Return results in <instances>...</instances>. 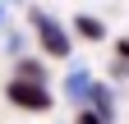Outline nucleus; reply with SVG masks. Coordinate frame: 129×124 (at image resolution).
Masks as SVG:
<instances>
[{
	"mask_svg": "<svg viewBox=\"0 0 129 124\" xmlns=\"http://www.w3.org/2000/svg\"><path fill=\"white\" fill-rule=\"evenodd\" d=\"M9 78H23V83H46V65L42 60H19V69Z\"/></svg>",
	"mask_w": 129,
	"mask_h": 124,
	"instance_id": "39448f33",
	"label": "nucleus"
},
{
	"mask_svg": "<svg viewBox=\"0 0 129 124\" xmlns=\"http://www.w3.org/2000/svg\"><path fill=\"white\" fill-rule=\"evenodd\" d=\"M115 60H124V65H129V37H120V41H115Z\"/></svg>",
	"mask_w": 129,
	"mask_h": 124,
	"instance_id": "6e6552de",
	"label": "nucleus"
},
{
	"mask_svg": "<svg viewBox=\"0 0 129 124\" xmlns=\"http://www.w3.org/2000/svg\"><path fill=\"white\" fill-rule=\"evenodd\" d=\"M28 23H32V32H37V41H42V51L51 55V60H69V32L51 19L46 9H28Z\"/></svg>",
	"mask_w": 129,
	"mask_h": 124,
	"instance_id": "f257e3e1",
	"label": "nucleus"
},
{
	"mask_svg": "<svg viewBox=\"0 0 129 124\" xmlns=\"http://www.w3.org/2000/svg\"><path fill=\"white\" fill-rule=\"evenodd\" d=\"M74 32L83 37V41H102V37H106V28L97 23L92 14H78V19H74Z\"/></svg>",
	"mask_w": 129,
	"mask_h": 124,
	"instance_id": "423d86ee",
	"label": "nucleus"
},
{
	"mask_svg": "<svg viewBox=\"0 0 129 124\" xmlns=\"http://www.w3.org/2000/svg\"><path fill=\"white\" fill-rule=\"evenodd\" d=\"M9 101L19 106V110H32V115H42V110H51V92H46V83H23V78H9Z\"/></svg>",
	"mask_w": 129,
	"mask_h": 124,
	"instance_id": "f03ea898",
	"label": "nucleus"
},
{
	"mask_svg": "<svg viewBox=\"0 0 129 124\" xmlns=\"http://www.w3.org/2000/svg\"><path fill=\"white\" fill-rule=\"evenodd\" d=\"M78 124H111V119H102L97 110H88V106H78Z\"/></svg>",
	"mask_w": 129,
	"mask_h": 124,
	"instance_id": "0eeeda50",
	"label": "nucleus"
},
{
	"mask_svg": "<svg viewBox=\"0 0 129 124\" xmlns=\"http://www.w3.org/2000/svg\"><path fill=\"white\" fill-rule=\"evenodd\" d=\"M83 106H88V110H97L102 119H111V115H115V97H111V87H106V83H92Z\"/></svg>",
	"mask_w": 129,
	"mask_h": 124,
	"instance_id": "7ed1b4c3",
	"label": "nucleus"
},
{
	"mask_svg": "<svg viewBox=\"0 0 129 124\" xmlns=\"http://www.w3.org/2000/svg\"><path fill=\"white\" fill-rule=\"evenodd\" d=\"M0 5H14V0H0Z\"/></svg>",
	"mask_w": 129,
	"mask_h": 124,
	"instance_id": "9d476101",
	"label": "nucleus"
},
{
	"mask_svg": "<svg viewBox=\"0 0 129 124\" xmlns=\"http://www.w3.org/2000/svg\"><path fill=\"white\" fill-rule=\"evenodd\" d=\"M5 19H9V9H5V5H0V28H5Z\"/></svg>",
	"mask_w": 129,
	"mask_h": 124,
	"instance_id": "1a4fd4ad",
	"label": "nucleus"
},
{
	"mask_svg": "<svg viewBox=\"0 0 129 124\" xmlns=\"http://www.w3.org/2000/svg\"><path fill=\"white\" fill-rule=\"evenodd\" d=\"M64 87H69V97H74L78 106H83V101H88V87H92V74H88V69H69Z\"/></svg>",
	"mask_w": 129,
	"mask_h": 124,
	"instance_id": "20e7f679",
	"label": "nucleus"
}]
</instances>
